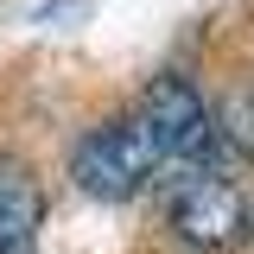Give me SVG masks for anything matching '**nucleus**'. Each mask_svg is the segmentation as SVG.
<instances>
[{
	"mask_svg": "<svg viewBox=\"0 0 254 254\" xmlns=\"http://www.w3.org/2000/svg\"><path fill=\"white\" fill-rule=\"evenodd\" d=\"M172 235L190 242L203 254H229L254 235L248 197L229 185L222 172H210L203 159L197 165H178V185H172Z\"/></svg>",
	"mask_w": 254,
	"mask_h": 254,
	"instance_id": "2",
	"label": "nucleus"
},
{
	"mask_svg": "<svg viewBox=\"0 0 254 254\" xmlns=\"http://www.w3.org/2000/svg\"><path fill=\"white\" fill-rule=\"evenodd\" d=\"M133 115H140L146 133L159 140L165 165H197V159H210V146H216L210 108H203V95L190 89L185 76H153Z\"/></svg>",
	"mask_w": 254,
	"mask_h": 254,
	"instance_id": "3",
	"label": "nucleus"
},
{
	"mask_svg": "<svg viewBox=\"0 0 254 254\" xmlns=\"http://www.w3.org/2000/svg\"><path fill=\"white\" fill-rule=\"evenodd\" d=\"M38 216H45V197L32 172L0 159V254H38Z\"/></svg>",
	"mask_w": 254,
	"mask_h": 254,
	"instance_id": "4",
	"label": "nucleus"
},
{
	"mask_svg": "<svg viewBox=\"0 0 254 254\" xmlns=\"http://www.w3.org/2000/svg\"><path fill=\"white\" fill-rule=\"evenodd\" d=\"M70 172H76V185L89 190V197L127 203V197H140V190L153 185L159 172H172V165H165V153H159V140L146 133V121H140V115H121V121L95 127L89 140L76 146Z\"/></svg>",
	"mask_w": 254,
	"mask_h": 254,
	"instance_id": "1",
	"label": "nucleus"
}]
</instances>
